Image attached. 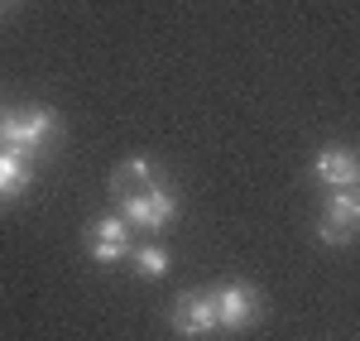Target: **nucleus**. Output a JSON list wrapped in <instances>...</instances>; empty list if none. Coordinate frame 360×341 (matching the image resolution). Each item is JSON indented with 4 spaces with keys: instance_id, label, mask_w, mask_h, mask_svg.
Instances as JSON below:
<instances>
[{
    "instance_id": "423d86ee",
    "label": "nucleus",
    "mask_w": 360,
    "mask_h": 341,
    "mask_svg": "<svg viewBox=\"0 0 360 341\" xmlns=\"http://www.w3.org/2000/svg\"><path fill=\"white\" fill-rule=\"evenodd\" d=\"M217 308H221V332H245L250 322L264 313L259 293H255L250 284H226V288H217Z\"/></svg>"
},
{
    "instance_id": "9d476101",
    "label": "nucleus",
    "mask_w": 360,
    "mask_h": 341,
    "mask_svg": "<svg viewBox=\"0 0 360 341\" xmlns=\"http://www.w3.org/2000/svg\"><path fill=\"white\" fill-rule=\"evenodd\" d=\"M130 264H135V274H144V279H164L168 274V250L164 245H135V250H130Z\"/></svg>"
},
{
    "instance_id": "6e6552de",
    "label": "nucleus",
    "mask_w": 360,
    "mask_h": 341,
    "mask_svg": "<svg viewBox=\"0 0 360 341\" xmlns=\"http://www.w3.org/2000/svg\"><path fill=\"white\" fill-rule=\"evenodd\" d=\"M125 212H130V221H135V226H144V231H164L168 221L178 217V198H173V188H168V183H159L149 198H139L135 207H125Z\"/></svg>"
},
{
    "instance_id": "f03ea898",
    "label": "nucleus",
    "mask_w": 360,
    "mask_h": 341,
    "mask_svg": "<svg viewBox=\"0 0 360 341\" xmlns=\"http://www.w3.org/2000/svg\"><path fill=\"white\" fill-rule=\"evenodd\" d=\"M221 327V308H217V293H183L173 303V332L183 341L212 337Z\"/></svg>"
},
{
    "instance_id": "9b49d317",
    "label": "nucleus",
    "mask_w": 360,
    "mask_h": 341,
    "mask_svg": "<svg viewBox=\"0 0 360 341\" xmlns=\"http://www.w3.org/2000/svg\"><path fill=\"white\" fill-rule=\"evenodd\" d=\"M0 5H5V0H0Z\"/></svg>"
},
{
    "instance_id": "39448f33",
    "label": "nucleus",
    "mask_w": 360,
    "mask_h": 341,
    "mask_svg": "<svg viewBox=\"0 0 360 341\" xmlns=\"http://www.w3.org/2000/svg\"><path fill=\"white\" fill-rule=\"evenodd\" d=\"M130 226L120 221V217H101V221H91L86 226V255L96 259V264H120V259H130Z\"/></svg>"
},
{
    "instance_id": "f257e3e1",
    "label": "nucleus",
    "mask_w": 360,
    "mask_h": 341,
    "mask_svg": "<svg viewBox=\"0 0 360 341\" xmlns=\"http://www.w3.org/2000/svg\"><path fill=\"white\" fill-rule=\"evenodd\" d=\"M53 130H58V120H53L49 106H29V111H5L0 115V144H5V149L34 154L39 144H49Z\"/></svg>"
},
{
    "instance_id": "0eeeda50",
    "label": "nucleus",
    "mask_w": 360,
    "mask_h": 341,
    "mask_svg": "<svg viewBox=\"0 0 360 341\" xmlns=\"http://www.w3.org/2000/svg\"><path fill=\"white\" fill-rule=\"evenodd\" d=\"M312 178L322 183V188H332V193H341V188H351V183H360V159L351 154V149H322L317 159H312Z\"/></svg>"
},
{
    "instance_id": "20e7f679",
    "label": "nucleus",
    "mask_w": 360,
    "mask_h": 341,
    "mask_svg": "<svg viewBox=\"0 0 360 341\" xmlns=\"http://www.w3.org/2000/svg\"><path fill=\"white\" fill-rule=\"evenodd\" d=\"M360 231V198L356 193H332L327 207H322V221H317V236L327 240V245H346V240H356Z\"/></svg>"
},
{
    "instance_id": "1a4fd4ad",
    "label": "nucleus",
    "mask_w": 360,
    "mask_h": 341,
    "mask_svg": "<svg viewBox=\"0 0 360 341\" xmlns=\"http://www.w3.org/2000/svg\"><path fill=\"white\" fill-rule=\"evenodd\" d=\"M29 183H34V164H29L25 149H5L0 144V202L20 198Z\"/></svg>"
},
{
    "instance_id": "7ed1b4c3",
    "label": "nucleus",
    "mask_w": 360,
    "mask_h": 341,
    "mask_svg": "<svg viewBox=\"0 0 360 341\" xmlns=\"http://www.w3.org/2000/svg\"><path fill=\"white\" fill-rule=\"evenodd\" d=\"M159 183H164V178H159V164H154V159H125V164H115V173H111V202L125 212V207H135L139 198H149Z\"/></svg>"
}]
</instances>
